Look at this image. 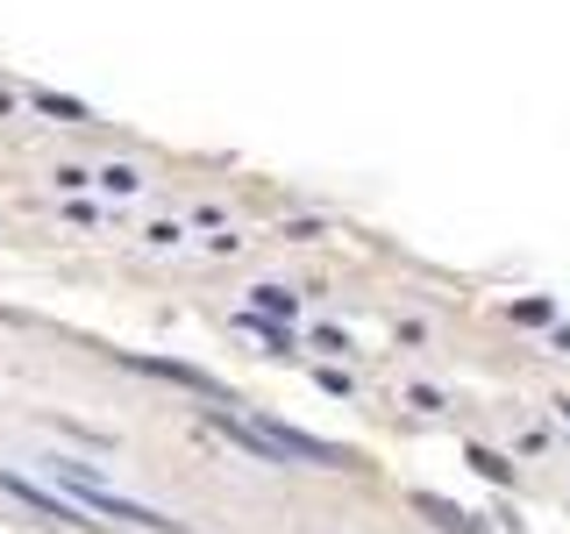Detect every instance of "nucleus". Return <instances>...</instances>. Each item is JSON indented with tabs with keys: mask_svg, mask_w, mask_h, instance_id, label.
<instances>
[{
	"mask_svg": "<svg viewBox=\"0 0 570 534\" xmlns=\"http://www.w3.org/2000/svg\"><path fill=\"white\" fill-rule=\"evenodd\" d=\"M228 435L249 442L264 456H299V463H343V449L321 435H299V427H278V421H228Z\"/></svg>",
	"mask_w": 570,
	"mask_h": 534,
	"instance_id": "obj_2",
	"label": "nucleus"
},
{
	"mask_svg": "<svg viewBox=\"0 0 570 534\" xmlns=\"http://www.w3.org/2000/svg\"><path fill=\"white\" fill-rule=\"evenodd\" d=\"M563 414H570V406H563Z\"/></svg>",
	"mask_w": 570,
	"mask_h": 534,
	"instance_id": "obj_5",
	"label": "nucleus"
},
{
	"mask_svg": "<svg viewBox=\"0 0 570 534\" xmlns=\"http://www.w3.org/2000/svg\"><path fill=\"white\" fill-rule=\"evenodd\" d=\"M50 471H58V485L71 492V506H86V513H100V521H121V527H142V534H186L178 521H165V513L157 506H142V498H121V492H107L94 471H86V463H50Z\"/></svg>",
	"mask_w": 570,
	"mask_h": 534,
	"instance_id": "obj_1",
	"label": "nucleus"
},
{
	"mask_svg": "<svg viewBox=\"0 0 570 534\" xmlns=\"http://www.w3.org/2000/svg\"><path fill=\"white\" fill-rule=\"evenodd\" d=\"M257 314H293V293H278V285H257Z\"/></svg>",
	"mask_w": 570,
	"mask_h": 534,
	"instance_id": "obj_3",
	"label": "nucleus"
},
{
	"mask_svg": "<svg viewBox=\"0 0 570 534\" xmlns=\"http://www.w3.org/2000/svg\"><path fill=\"white\" fill-rule=\"evenodd\" d=\"M100 186H115V192H136V186H142V178H136L129 165H107V171H100Z\"/></svg>",
	"mask_w": 570,
	"mask_h": 534,
	"instance_id": "obj_4",
	"label": "nucleus"
}]
</instances>
